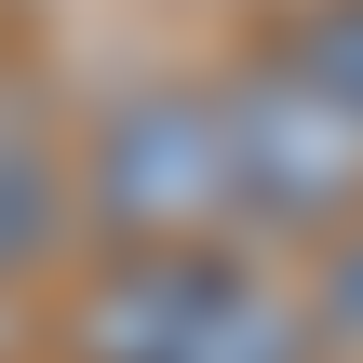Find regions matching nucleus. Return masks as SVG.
Returning a JSON list of instances; mask_svg holds the SVG:
<instances>
[{"mask_svg":"<svg viewBox=\"0 0 363 363\" xmlns=\"http://www.w3.org/2000/svg\"><path fill=\"white\" fill-rule=\"evenodd\" d=\"M81 363H310V323L229 256V242H175V256H121L81 310Z\"/></svg>","mask_w":363,"mask_h":363,"instance_id":"f257e3e1","label":"nucleus"},{"mask_svg":"<svg viewBox=\"0 0 363 363\" xmlns=\"http://www.w3.org/2000/svg\"><path fill=\"white\" fill-rule=\"evenodd\" d=\"M67 202H81L121 256H175V242L242 229V216H229V135H216V94H202V81L121 94V108L94 121V148H81Z\"/></svg>","mask_w":363,"mask_h":363,"instance_id":"f03ea898","label":"nucleus"},{"mask_svg":"<svg viewBox=\"0 0 363 363\" xmlns=\"http://www.w3.org/2000/svg\"><path fill=\"white\" fill-rule=\"evenodd\" d=\"M202 94H216V135H229V216H256V229H350L363 216V135L283 54H256Z\"/></svg>","mask_w":363,"mask_h":363,"instance_id":"7ed1b4c3","label":"nucleus"},{"mask_svg":"<svg viewBox=\"0 0 363 363\" xmlns=\"http://www.w3.org/2000/svg\"><path fill=\"white\" fill-rule=\"evenodd\" d=\"M67 229H81V202H67L54 148H40V135H0V283H13V269H40Z\"/></svg>","mask_w":363,"mask_h":363,"instance_id":"20e7f679","label":"nucleus"},{"mask_svg":"<svg viewBox=\"0 0 363 363\" xmlns=\"http://www.w3.org/2000/svg\"><path fill=\"white\" fill-rule=\"evenodd\" d=\"M269 54H283V67H296V81H310V94H323V108L363 135V0H310V13H296Z\"/></svg>","mask_w":363,"mask_h":363,"instance_id":"39448f33","label":"nucleus"},{"mask_svg":"<svg viewBox=\"0 0 363 363\" xmlns=\"http://www.w3.org/2000/svg\"><path fill=\"white\" fill-rule=\"evenodd\" d=\"M310 337H337V350L363 337V229L337 242V269H323V296H310Z\"/></svg>","mask_w":363,"mask_h":363,"instance_id":"423d86ee","label":"nucleus"}]
</instances>
